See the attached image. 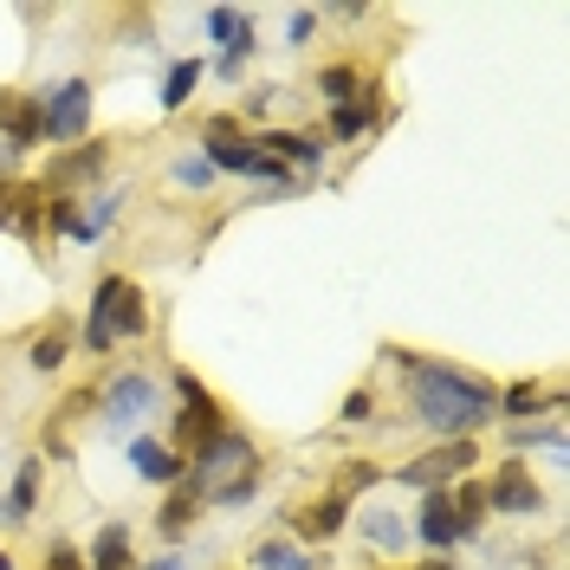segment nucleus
Listing matches in <instances>:
<instances>
[{
    "label": "nucleus",
    "mask_w": 570,
    "mask_h": 570,
    "mask_svg": "<svg viewBox=\"0 0 570 570\" xmlns=\"http://www.w3.org/2000/svg\"><path fill=\"white\" fill-rule=\"evenodd\" d=\"M105 163H110V142H78V149H71V156H59V163H52V188H59V195H66L71 181L98 176V169H105Z\"/></svg>",
    "instance_id": "dca6fc26"
},
{
    "label": "nucleus",
    "mask_w": 570,
    "mask_h": 570,
    "mask_svg": "<svg viewBox=\"0 0 570 570\" xmlns=\"http://www.w3.org/2000/svg\"><path fill=\"white\" fill-rule=\"evenodd\" d=\"M312 27H318V20H312V13H305V7H298V13H292V20H285V33H292V46H305V39H312Z\"/></svg>",
    "instance_id": "72a5a7b5"
},
{
    "label": "nucleus",
    "mask_w": 570,
    "mask_h": 570,
    "mask_svg": "<svg viewBox=\"0 0 570 570\" xmlns=\"http://www.w3.org/2000/svg\"><path fill=\"white\" fill-rule=\"evenodd\" d=\"M448 505H454L461 544H466V538H480V532H487V519H493V512H487V487H480V480H454V487H448Z\"/></svg>",
    "instance_id": "4468645a"
},
{
    "label": "nucleus",
    "mask_w": 570,
    "mask_h": 570,
    "mask_svg": "<svg viewBox=\"0 0 570 570\" xmlns=\"http://www.w3.org/2000/svg\"><path fill=\"white\" fill-rule=\"evenodd\" d=\"M409 370V409L428 434L441 441H473L480 428L499 415V390L473 370H454L441 356H395Z\"/></svg>",
    "instance_id": "f257e3e1"
},
{
    "label": "nucleus",
    "mask_w": 570,
    "mask_h": 570,
    "mask_svg": "<svg viewBox=\"0 0 570 570\" xmlns=\"http://www.w3.org/2000/svg\"><path fill=\"white\" fill-rule=\"evenodd\" d=\"M46 227L78 240V202H71V195H52V202H46Z\"/></svg>",
    "instance_id": "bb28decb"
},
{
    "label": "nucleus",
    "mask_w": 570,
    "mask_h": 570,
    "mask_svg": "<svg viewBox=\"0 0 570 570\" xmlns=\"http://www.w3.org/2000/svg\"><path fill=\"white\" fill-rule=\"evenodd\" d=\"M149 331V312H142V292L137 279H124V273H105L98 292H91V324H85V351L105 356L110 344H124V337H142Z\"/></svg>",
    "instance_id": "f03ea898"
},
{
    "label": "nucleus",
    "mask_w": 570,
    "mask_h": 570,
    "mask_svg": "<svg viewBox=\"0 0 570 570\" xmlns=\"http://www.w3.org/2000/svg\"><path fill=\"white\" fill-rule=\"evenodd\" d=\"M0 130L13 149H33L39 142V98L33 91H0Z\"/></svg>",
    "instance_id": "f8f14e48"
},
{
    "label": "nucleus",
    "mask_w": 570,
    "mask_h": 570,
    "mask_svg": "<svg viewBox=\"0 0 570 570\" xmlns=\"http://www.w3.org/2000/svg\"><path fill=\"white\" fill-rule=\"evenodd\" d=\"M363 487H376V466H370V461H356L351 473H344V499H351V493H363Z\"/></svg>",
    "instance_id": "2f4dec72"
},
{
    "label": "nucleus",
    "mask_w": 570,
    "mask_h": 570,
    "mask_svg": "<svg viewBox=\"0 0 570 570\" xmlns=\"http://www.w3.org/2000/svg\"><path fill=\"white\" fill-rule=\"evenodd\" d=\"M117 208H124V195H91V208L78 214V240H98L110 220H117Z\"/></svg>",
    "instance_id": "a878e982"
},
{
    "label": "nucleus",
    "mask_w": 570,
    "mask_h": 570,
    "mask_svg": "<svg viewBox=\"0 0 570 570\" xmlns=\"http://www.w3.org/2000/svg\"><path fill=\"white\" fill-rule=\"evenodd\" d=\"M176 395H181V409H176V434H169V448L188 461V454H202L214 434L227 428V409H220V395H208L188 370H176Z\"/></svg>",
    "instance_id": "7ed1b4c3"
},
{
    "label": "nucleus",
    "mask_w": 570,
    "mask_h": 570,
    "mask_svg": "<svg viewBox=\"0 0 570 570\" xmlns=\"http://www.w3.org/2000/svg\"><path fill=\"white\" fill-rule=\"evenodd\" d=\"M149 409H156V383H149L142 370H130V376H110V390H105V428H110V434L137 428Z\"/></svg>",
    "instance_id": "6e6552de"
},
{
    "label": "nucleus",
    "mask_w": 570,
    "mask_h": 570,
    "mask_svg": "<svg viewBox=\"0 0 570 570\" xmlns=\"http://www.w3.org/2000/svg\"><path fill=\"white\" fill-rule=\"evenodd\" d=\"M91 130V85L85 78H66V85H46L39 91V142H85Z\"/></svg>",
    "instance_id": "20e7f679"
},
{
    "label": "nucleus",
    "mask_w": 570,
    "mask_h": 570,
    "mask_svg": "<svg viewBox=\"0 0 570 570\" xmlns=\"http://www.w3.org/2000/svg\"><path fill=\"white\" fill-rule=\"evenodd\" d=\"M473 461H480V448H473V441H441V448L415 454L409 466H395V480H402V487H422V493H441V487L466 480Z\"/></svg>",
    "instance_id": "39448f33"
},
{
    "label": "nucleus",
    "mask_w": 570,
    "mask_h": 570,
    "mask_svg": "<svg viewBox=\"0 0 570 570\" xmlns=\"http://www.w3.org/2000/svg\"><path fill=\"white\" fill-rule=\"evenodd\" d=\"M46 570H85V558H78L71 544H52V551H46Z\"/></svg>",
    "instance_id": "473e14b6"
},
{
    "label": "nucleus",
    "mask_w": 570,
    "mask_h": 570,
    "mask_svg": "<svg viewBox=\"0 0 570 570\" xmlns=\"http://www.w3.org/2000/svg\"><path fill=\"white\" fill-rule=\"evenodd\" d=\"M39 214H46V195H39V188H27V181H0V227L33 234Z\"/></svg>",
    "instance_id": "2eb2a0df"
},
{
    "label": "nucleus",
    "mask_w": 570,
    "mask_h": 570,
    "mask_svg": "<svg viewBox=\"0 0 570 570\" xmlns=\"http://www.w3.org/2000/svg\"><path fill=\"white\" fill-rule=\"evenodd\" d=\"M415 538H422L428 551H454V544H461V525H454L448 487H441V493H422V512H415Z\"/></svg>",
    "instance_id": "9b49d317"
},
{
    "label": "nucleus",
    "mask_w": 570,
    "mask_h": 570,
    "mask_svg": "<svg viewBox=\"0 0 570 570\" xmlns=\"http://www.w3.org/2000/svg\"><path fill=\"white\" fill-rule=\"evenodd\" d=\"M208 39H214V46H227V52L214 59V71H220V78H234V71L253 59V13H247V7H208Z\"/></svg>",
    "instance_id": "0eeeda50"
},
{
    "label": "nucleus",
    "mask_w": 570,
    "mask_h": 570,
    "mask_svg": "<svg viewBox=\"0 0 570 570\" xmlns=\"http://www.w3.org/2000/svg\"><path fill=\"white\" fill-rule=\"evenodd\" d=\"M247 564L253 570H318V558H312V551H298L292 538H259V544L247 551Z\"/></svg>",
    "instance_id": "a211bd4d"
},
{
    "label": "nucleus",
    "mask_w": 570,
    "mask_h": 570,
    "mask_svg": "<svg viewBox=\"0 0 570 570\" xmlns=\"http://www.w3.org/2000/svg\"><path fill=\"white\" fill-rule=\"evenodd\" d=\"M512 441H519V454H525V448H564V428H558V422H544V428H512Z\"/></svg>",
    "instance_id": "cd10ccee"
},
{
    "label": "nucleus",
    "mask_w": 570,
    "mask_h": 570,
    "mask_svg": "<svg viewBox=\"0 0 570 570\" xmlns=\"http://www.w3.org/2000/svg\"><path fill=\"white\" fill-rule=\"evenodd\" d=\"M544 409H564V390H544V383H512V390H499V415L505 422H532Z\"/></svg>",
    "instance_id": "ddd939ff"
},
{
    "label": "nucleus",
    "mask_w": 570,
    "mask_h": 570,
    "mask_svg": "<svg viewBox=\"0 0 570 570\" xmlns=\"http://www.w3.org/2000/svg\"><path fill=\"white\" fill-rule=\"evenodd\" d=\"M195 512H202V499L188 493V487H176V493L163 499V512H156V532H163V538H181L188 525H195Z\"/></svg>",
    "instance_id": "4be33fe9"
},
{
    "label": "nucleus",
    "mask_w": 570,
    "mask_h": 570,
    "mask_svg": "<svg viewBox=\"0 0 570 570\" xmlns=\"http://www.w3.org/2000/svg\"><path fill=\"white\" fill-rule=\"evenodd\" d=\"M176 181H188V188H208V181H214L208 156H181V163H176Z\"/></svg>",
    "instance_id": "c85d7f7f"
},
{
    "label": "nucleus",
    "mask_w": 570,
    "mask_h": 570,
    "mask_svg": "<svg viewBox=\"0 0 570 570\" xmlns=\"http://www.w3.org/2000/svg\"><path fill=\"white\" fill-rule=\"evenodd\" d=\"M85 570H137V558H130V525H105V532L91 538Z\"/></svg>",
    "instance_id": "6ab92c4d"
},
{
    "label": "nucleus",
    "mask_w": 570,
    "mask_h": 570,
    "mask_svg": "<svg viewBox=\"0 0 570 570\" xmlns=\"http://www.w3.org/2000/svg\"><path fill=\"white\" fill-rule=\"evenodd\" d=\"M202 59H176V66H169V78H163V110H181L188 105V98H195V85H202Z\"/></svg>",
    "instance_id": "b1692460"
},
{
    "label": "nucleus",
    "mask_w": 570,
    "mask_h": 570,
    "mask_svg": "<svg viewBox=\"0 0 570 570\" xmlns=\"http://www.w3.org/2000/svg\"><path fill=\"white\" fill-rule=\"evenodd\" d=\"M137 570H188L181 558H156V564H137Z\"/></svg>",
    "instance_id": "f704fd0d"
},
{
    "label": "nucleus",
    "mask_w": 570,
    "mask_h": 570,
    "mask_svg": "<svg viewBox=\"0 0 570 570\" xmlns=\"http://www.w3.org/2000/svg\"><path fill=\"white\" fill-rule=\"evenodd\" d=\"M344 525H351V499H344V493H324V499H312V505H298V512H292V532L312 538V544L337 538Z\"/></svg>",
    "instance_id": "9d476101"
},
{
    "label": "nucleus",
    "mask_w": 570,
    "mask_h": 570,
    "mask_svg": "<svg viewBox=\"0 0 570 570\" xmlns=\"http://www.w3.org/2000/svg\"><path fill=\"white\" fill-rule=\"evenodd\" d=\"M487 512H505V519H538L544 512V487L532 480L525 461H499L493 487H487Z\"/></svg>",
    "instance_id": "423d86ee"
},
{
    "label": "nucleus",
    "mask_w": 570,
    "mask_h": 570,
    "mask_svg": "<svg viewBox=\"0 0 570 570\" xmlns=\"http://www.w3.org/2000/svg\"><path fill=\"white\" fill-rule=\"evenodd\" d=\"M370 124H376V98H370V91H363L356 105H337V110H331V137H344V142L363 137Z\"/></svg>",
    "instance_id": "393cba45"
},
{
    "label": "nucleus",
    "mask_w": 570,
    "mask_h": 570,
    "mask_svg": "<svg viewBox=\"0 0 570 570\" xmlns=\"http://www.w3.org/2000/svg\"><path fill=\"white\" fill-rule=\"evenodd\" d=\"M130 466H137V480H149V487H181V473H188V461H181L169 441H149V434H137L130 441Z\"/></svg>",
    "instance_id": "1a4fd4ad"
},
{
    "label": "nucleus",
    "mask_w": 570,
    "mask_h": 570,
    "mask_svg": "<svg viewBox=\"0 0 570 570\" xmlns=\"http://www.w3.org/2000/svg\"><path fill=\"white\" fill-rule=\"evenodd\" d=\"M370 538H376L383 551H395V544H402V525H395V519H376V512H370Z\"/></svg>",
    "instance_id": "7c9ffc66"
},
{
    "label": "nucleus",
    "mask_w": 570,
    "mask_h": 570,
    "mask_svg": "<svg viewBox=\"0 0 570 570\" xmlns=\"http://www.w3.org/2000/svg\"><path fill=\"white\" fill-rule=\"evenodd\" d=\"M318 91L331 98V110H337V105H356L370 85H363V71H356V66H324L318 71Z\"/></svg>",
    "instance_id": "5701e85b"
},
{
    "label": "nucleus",
    "mask_w": 570,
    "mask_h": 570,
    "mask_svg": "<svg viewBox=\"0 0 570 570\" xmlns=\"http://www.w3.org/2000/svg\"><path fill=\"white\" fill-rule=\"evenodd\" d=\"M415 570H454V564H415Z\"/></svg>",
    "instance_id": "c9c22d12"
},
{
    "label": "nucleus",
    "mask_w": 570,
    "mask_h": 570,
    "mask_svg": "<svg viewBox=\"0 0 570 570\" xmlns=\"http://www.w3.org/2000/svg\"><path fill=\"white\" fill-rule=\"evenodd\" d=\"M370 415H376V395H370V390L344 395V422H370Z\"/></svg>",
    "instance_id": "c756f323"
},
{
    "label": "nucleus",
    "mask_w": 570,
    "mask_h": 570,
    "mask_svg": "<svg viewBox=\"0 0 570 570\" xmlns=\"http://www.w3.org/2000/svg\"><path fill=\"white\" fill-rule=\"evenodd\" d=\"M33 505H39V461H20V473H13V487H7V525H27L33 519Z\"/></svg>",
    "instance_id": "aec40b11"
},
{
    "label": "nucleus",
    "mask_w": 570,
    "mask_h": 570,
    "mask_svg": "<svg viewBox=\"0 0 570 570\" xmlns=\"http://www.w3.org/2000/svg\"><path fill=\"white\" fill-rule=\"evenodd\" d=\"M66 356H71V331H66V318L52 324V331H39L33 337V376H52V370H66Z\"/></svg>",
    "instance_id": "412c9836"
},
{
    "label": "nucleus",
    "mask_w": 570,
    "mask_h": 570,
    "mask_svg": "<svg viewBox=\"0 0 570 570\" xmlns=\"http://www.w3.org/2000/svg\"><path fill=\"white\" fill-rule=\"evenodd\" d=\"M253 142H259L279 169H285V163H298V169H318V163H324L318 142H312V137H292V130H266V137H253Z\"/></svg>",
    "instance_id": "f3484780"
},
{
    "label": "nucleus",
    "mask_w": 570,
    "mask_h": 570,
    "mask_svg": "<svg viewBox=\"0 0 570 570\" xmlns=\"http://www.w3.org/2000/svg\"><path fill=\"white\" fill-rule=\"evenodd\" d=\"M0 570H13V558H7V551H0Z\"/></svg>",
    "instance_id": "e433bc0d"
}]
</instances>
